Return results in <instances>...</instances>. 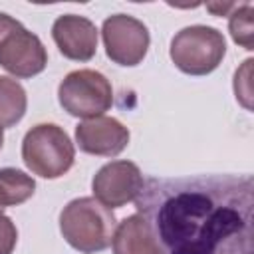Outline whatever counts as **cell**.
I'll return each mask as SVG.
<instances>
[{
	"instance_id": "cell-15",
	"label": "cell",
	"mask_w": 254,
	"mask_h": 254,
	"mask_svg": "<svg viewBox=\"0 0 254 254\" xmlns=\"http://www.w3.org/2000/svg\"><path fill=\"white\" fill-rule=\"evenodd\" d=\"M22 24L16 20V18H12V16H8V14H4V12H0V44H2V40L10 34V32H14L16 28H20Z\"/></svg>"
},
{
	"instance_id": "cell-5",
	"label": "cell",
	"mask_w": 254,
	"mask_h": 254,
	"mask_svg": "<svg viewBox=\"0 0 254 254\" xmlns=\"http://www.w3.org/2000/svg\"><path fill=\"white\" fill-rule=\"evenodd\" d=\"M58 101L69 115L93 119L111 109L113 87L101 71L75 69L60 81Z\"/></svg>"
},
{
	"instance_id": "cell-17",
	"label": "cell",
	"mask_w": 254,
	"mask_h": 254,
	"mask_svg": "<svg viewBox=\"0 0 254 254\" xmlns=\"http://www.w3.org/2000/svg\"><path fill=\"white\" fill-rule=\"evenodd\" d=\"M139 254H161V250L157 246V248H151V250H145V252H139Z\"/></svg>"
},
{
	"instance_id": "cell-7",
	"label": "cell",
	"mask_w": 254,
	"mask_h": 254,
	"mask_svg": "<svg viewBox=\"0 0 254 254\" xmlns=\"http://www.w3.org/2000/svg\"><path fill=\"white\" fill-rule=\"evenodd\" d=\"M143 185V173L135 163L111 161L93 175L91 190L93 196L107 208H121L139 196Z\"/></svg>"
},
{
	"instance_id": "cell-8",
	"label": "cell",
	"mask_w": 254,
	"mask_h": 254,
	"mask_svg": "<svg viewBox=\"0 0 254 254\" xmlns=\"http://www.w3.org/2000/svg\"><path fill=\"white\" fill-rule=\"evenodd\" d=\"M48 65V52L42 40L24 26L10 32L0 44V67L14 79H28L42 73Z\"/></svg>"
},
{
	"instance_id": "cell-18",
	"label": "cell",
	"mask_w": 254,
	"mask_h": 254,
	"mask_svg": "<svg viewBox=\"0 0 254 254\" xmlns=\"http://www.w3.org/2000/svg\"><path fill=\"white\" fill-rule=\"evenodd\" d=\"M2 145H4V129L0 127V149H2Z\"/></svg>"
},
{
	"instance_id": "cell-12",
	"label": "cell",
	"mask_w": 254,
	"mask_h": 254,
	"mask_svg": "<svg viewBox=\"0 0 254 254\" xmlns=\"http://www.w3.org/2000/svg\"><path fill=\"white\" fill-rule=\"evenodd\" d=\"M28 107L26 89L14 77L0 75V127H14L22 121Z\"/></svg>"
},
{
	"instance_id": "cell-2",
	"label": "cell",
	"mask_w": 254,
	"mask_h": 254,
	"mask_svg": "<svg viewBox=\"0 0 254 254\" xmlns=\"http://www.w3.org/2000/svg\"><path fill=\"white\" fill-rule=\"evenodd\" d=\"M115 228V214L95 196L73 198L60 212V232L64 240L81 254H95L109 248Z\"/></svg>"
},
{
	"instance_id": "cell-13",
	"label": "cell",
	"mask_w": 254,
	"mask_h": 254,
	"mask_svg": "<svg viewBox=\"0 0 254 254\" xmlns=\"http://www.w3.org/2000/svg\"><path fill=\"white\" fill-rule=\"evenodd\" d=\"M254 8L250 4H242V6H234V12L228 14V30L230 36L234 40V44L242 46L244 50H252L254 48V24H252V16Z\"/></svg>"
},
{
	"instance_id": "cell-10",
	"label": "cell",
	"mask_w": 254,
	"mask_h": 254,
	"mask_svg": "<svg viewBox=\"0 0 254 254\" xmlns=\"http://www.w3.org/2000/svg\"><path fill=\"white\" fill-rule=\"evenodd\" d=\"M52 38L60 54L73 62H89L97 52V28L85 16H58L52 26Z\"/></svg>"
},
{
	"instance_id": "cell-11",
	"label": "cell",
	"mask_w": 254,
	"mask_h": 254,
	"mask_svg": "<svg viewBox=\"0 0 254 254\" xmlns=\"http://www.w3.org/2000/svg\"><path fill=\"white\" fill-rule=\"evenodd\" d=\"M36 192V181L20 169H0V212L8 206H18L32 198Z\"/></svg>"
},
{
	"instance_id": "cell-14",
	"label": "cell",
	"mask_w": 254,
	"mask_h": 254,
	"mask_svg": "<svg viewBox=\"0 0 254 254\" xmlns=\"http://www.w3.org/2000/svg\"><path fill=\"white\" fill-rule=\"evenodd\" d=\"M18 242V230L10 216L0 212V254H12Z\"/></svg>"
},
{
	"instance_id": "cell-6",
	"label": "cell",
	"mask_w": 254,
	"mask_h": 254,
	"mask_svg": "<svg viewBox=\"0 0 254 254\" xmlns=\"http://www.w3.org/2000/svg\"><path fill=\"white\" fill-rule=\"evenodd\" d=\"M101 38L107 58L125 67L139 65L145 60L151 44L149 28L129 14H113L105 18Z\"/></svg>"
},
{
	"instance_id": "cell-4",
	"label": "cell",
	"mask_w": 254,
	"mask_h": 254,
	"mask_svg": "<svg viewBox=\"0 0 254 254\" xmlns=\"http://www.w3.org/2000/svg\"><path fill=\"white\" fill-rule=\"evenodd\" d=\"M173 64L187 75L212 73L226 56V40L212 26H187L179 30L169 48Z\"/></svg>"
},
{
	"instance_id": "cell-9",
	"label": "cell",
	"mask_w": 254,
	"mask_h": 254,
	"mask_svg": "<svg viewBox=\"0 0 254 254\" xmlns=\"http://www.w3.org/2000/svg\"><path fill=\"white\" fill-rule=\"evenodd\" d=\"M129 129L115 117L83 119L75 125V143L79 151L95 157H117L129 145Z\"/></svg>"
},
{
	"instance_id": "cell-16",
	"label": "cell",
	"mask_w": 254,
	"mask_h": 254,
	"mask_svg": "<svg viewBox=\"0 0 254 254\" xmlns=\"http://www.w3.org/2000/svg\"><path fill=\"white\" fill-rule=\"evenodd\" d=\"M236 4H208V10L214 14H226L228 10H232Z\"/></svg>"
},
{
	"instance_id": "cell-3",
	"label": "cell",
	"mask_w": 254,
	"mask_h": 254,
	"mask_svg": "<svg viewBox=\"0 0 254 254\" xmlns=\"http://www.w3.org/2000/svg\"><path fill=\"white\" fill-rule=\"evenodd\" d=\"M22 161L32 175L60 179L73 167L75 147L64 127L56 123H40L22 139Z\"/></svg>"
},
{
	"instance_id": "cell-1",
	"label": "cell",
	"mask_w": 254,
	"mask_h": 254,
	"mask_svg": "<svg viewBox=\"0 0 254 254\" xmlns=\"http://www.w3.org/2000/svg\"><path fill=\"white\" fill-rule=\"evenodd\" d=\"M133 202L161 254H254L250 175L149 179Z\"/></svg>"
}]
</instances>
